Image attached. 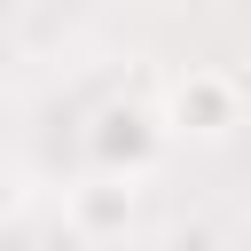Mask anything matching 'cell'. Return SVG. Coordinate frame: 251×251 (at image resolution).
Listing matches in <instances>:
<instances>
[{
  "mask_svg": "<svg viewBox=\"0 0 251 251\" xmlns=\"http://www.w3.org/2000/svg\"><path fill=\"white\" fill-rule=\"evenodd\" d=\"M86 165L94 173H133V180H149L157 165H165V149H173V126H165V110L157 102H141V94H110L94 118H86Z\"/></svg>",
  "mask_w": 251,
  "mask_h": 251,
  "instance_id": "cell-1",
  "label": "cell"
},
{
  "mask_svg": "<svg viewBox=\"0 0 251 251\" xmlns=\"http://www.w3.org/2000/svg\"><path fill=\"white\" fill-rule=\"evenodd\" d=\"M133 220H141V180L133 173H94L86 165V180L63 196V227L78 243H118V235H133Z\"/></svg>",
  "mask_w": 251,
  "mask_h": 251,
  "instance_id": "cell-3",
  "label": "cell"
},
{
  "mask_svg": "<svg viewBox=\"0 0 251 251\" xmlns=\"http://www.w3.org/2000/svg\"><path fill=\"white\" fill-rule=\"evenodd\" d=\"M16 204H24V188H16V173H8V165H0V227H8V220H16Z\"/></svg>",
  "mask_w": 251,
  "mask_h": 251,
  "instance_id": "cell-4",
  "label": "cell"
},
{
  "mask_svg": "<svg viewBox=\"0 0 251 251\" xmlns=\"http://www.w3.org/2000/svg\"><path fill=\"white\" fill-rule=\"evenodd\" d=\"M157 110H165L173 141H227V133L243 126V78L220 71V63H188V71L165 78Z\"/></svg>",
  "mask_w": 251,
  "mask_h": 251,
  "instance_id": "cell-2",
  "label": "cell"
}]
</instances>
